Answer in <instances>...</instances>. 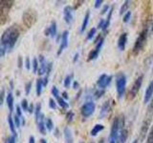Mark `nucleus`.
Wrapping results in <instances>:
<instances>
[{"instance_id":"nucleus-1","label":"nucleus","mask_w":153,"mask_h":143,"mask_svg":"<svg viewBox=\"0 0 153 143\" xmlns=\"http://www.w3.org/2000/svg\"><path fill=\"white\" fill-rule=\"evenodd\" d=\"M20 35V30L16 25H12L4 31L1 35V47H0V55L3 57L6 52L11 51L16 45V43Z\"/></svg>"},{"instance_id":"nucleus-2","label":"nucleus","mask_w":153,"mask_h":143,"mask_svg":"<svg viewBox=\"0 0 153 143\" xmlns=\"http://www.w3.org/2000/svg\"><path fill=\"white\" fill-rule=\"evenodd\" d=\"M123 125H124V116L123 114L114 118L111 131H110V135H109L108 143H117L120 132H121V130H123V129H124Z\"/></svg>"},{"instance_id":"nucleus-3","label":"nucleus","mask_w":153,"mask_h":143,"mask_svg":"<svg viewBox=\"0 0 153 143\" xmlns=\"http://www.w3.org/2000/svg\"><path fill=\"white\" fill-rule=\"evenodd\" d=\"M150 27H151V24L150 25H146L143 29V31L140 32L139 36L137 37L135 43H134L133 49H132L134 55H137L138 54H140V52L143 49V47H145L146 43L147 36L150 33Z\"/></svg>"},{"instance_id":"nucleus-4","label":"nucleus","mask_w":153,"mask_h":143,"mask_svg":"<svg viewBox=\"0 0 153 143\" xmlns=\"http://www.w3.org/2000/svg\"><path fill=\"white\" fill-rule=\"evenodd\" d=\"M35 113H36V121L38 131H39L42 135H46V124H45L46 119L44 117V114L41 113V104L40 103H38L36 105Z\"/></svg>"},{"instance_id":"nucleus-5","label":"nucleus","mask_w":153,"mask_h":143,"mask_svg":"<svg viewBox=\"0 0 153 143\" xmlns=\"http://www.w3.org/2000/svg\"><path fill=\"white\" fill-rule=\"evenodd\" d=\"M13 4V1L11 0H1L0 1V20H1V25H4L8 18L9 11L11 10Z\"/></svg>"},{"instance_id":"nucleus-6","label":"nucleus","mask_w":153,"mask_h":143,"mask_svg":"<svg viewBox=\"0 0 153 143\" xmlns=\"http://www.w3.org/2000/svg\"><path fill=\"white\" fill-rule=\"evenodd\" d=\"M126 76L123 73H119L116 76V88L119 98H122L126 92Z\"/></svg>"},{"instance_id":"nucleus-7","label":"nucleus","mask_w":153,"mask_h":143,"mask_svg":"<svg viewBox=\"0 0 153 143\" xmlns=\"http://www.w3.org/2000/svg\"><path fill=\"white\" fill-rule=\"evenodd\" d=\"M143 75H140L138 76V78H136V80L134 81V83L132 84L130 90H129V93H128V99H134L136 97V95L138 94L139 91H140L141 87H142V84H143Z\"/></svg>"},{"instance_id":"nucleus-8","label":"nucleus","mask_w":153,"mask_h":143,"mask_svg":"<svg viewBox=\"0 0 153 143\" xmlns=\"http://www.w3.org/2000/svg\"><path fill=\"white\" fill-rule=\"evenodd\" d=\"M36 13L35 11H33V10H28L25 13H23V16H22V19H23V23L25 24V26L27 28H31L33 24L36 22Z\"/></svg>"},{"instance_id":"nucleus-9","label":"nucleus","mask_w":153,"mask_h":143,"mask_svg":"<svg viewBox=\"0 0 153 143\" xmlns=\"http://www.w3.org/2000/svg\"><path fill=\"white\" fill-rule=\"evenodd\" d=\"M95 109H96L95 103H93L92 101H88L81 106L80 114L83 117H89L90 116H92V114H94Z\"/></svg>"},{"instance_id":"nucleus-10","label":"nucleus","mask_w":153,"mask_h":143,"mask_svg":"<svg viewBox=\"0 0 153 143\" xmlns=\"http://www.w3.org/2000/svg\"><path fill=\"white\" fill-rule=\"evenodd\" d=\"M103 41H104V36L102 35V38L100 39V41L96 44V47L95 49L92 50L88 55V58H87V61H92V60H95L97 57L99 56V54L100 52V49H102V47L103 45Z\"/></svg>"},{"instance_id":"nucleus-11","label":"nucleus","mask_w":153,"mask_h":143,"mask_svg":"<svg viewBox=\"0 0 153 143\" xmlns=\"http://www.w3.org/2000/svg\"><path fill=\"white\" fill-rule=\"evenodd\" d=\"M52 94L56 97L57 103H59V105L61 108L67 109V108L69 107V104L65 101L64 98L62 97H59V90H57V88L56 87V86H53V88H52Z\"/></svg>"},{"instance_id":"nucleus-12","label":"nucleus","mask_w":153,"mask_h":143,"mask_svg":"<svg viewBox=\"0 0 153 143\" xmlns=\"http://www.w3.org/2000/svg\"><path fill=\"white\" fill-rule=\"evenodd\" d=\"M111 79H112V76L107 75V74H105L100 75V78L97 81V85H98L99 89L104 90L109 85V83L111 82Z\"/></svg>"},{"instance_id":"nucleus-13","label":"nucleus","mask_w":153,"mask_h":143,"mask_svg":"<svg viewBox=\"0 0 153 143\" xmlns=\"http://www.w3.org/2000/svg\"><path fill=\"white\" fill-rule=\"evenodd\" d=\"M68 35L69 32L68 31H64L62 32L61 37H60V46L59 48V51H57V55H59L62 52H63L64 49H66L68 47Z\"/></svg>"},{"instance_id":"nucleus-14","label":"nucleus","mask_w":153,"mask_h":143,"mask_svg":"<svg viewBox=\"0 0 153 143\" xmlns=\"http://www.w3.org/2000/svg\"><path fill=\"white\" fill-rule=\"evenodd\" d=\"M73 11L74 8H72L71 6H66L63 9V18L64 21L70 25V24L73 22Z\"/></svg>"},{"instance_id":"nucleus-15","label":"nucleus","mask_w":153,"mask_h":143,"mask_svg":"<svg viewBox=\"0 0 153 143\" xmlns=\"http://www.w3.org/2000/svg\"><path fill=\"white\" fill-rule=\"evenodd\" d=\"M38 61H39V68H38L37 74L39 75H42L43 74L47 73V68H48V63L46 62L44 56L40 55L38 56Z\"/></svg>"},{"instance_id":"nucleus-16","label":"nucleus","mask_w":153,"mask_h":143,"mask_svg":"<svg viewBox=\"0 0 153 143\" xmlns=\"http://www.w3.org/2000/svg\"><path fill=\"white\" fill-rule=\"evenodd\" d=\"M153 97V80L150 81V83L148 84L147 88L146 90L145 93V97H143V103H148L149 100H151V98Z\"/></svg>"},{"instance_id":"nucleus-17","label":"nucleus","mask_w":153,"mask_h":143,"mask_svg":"<svg viewBox=\"0 0 153 143\" xmlns=\"http://www.w3.org/2000/svg\"><path fill=\"white\" fill-rule=\"evenodd\" d=\"M127 42V32H123L120 35L118 39V48L120 51H124Z\"/></svg>"},{"instance_id":"nucleus-18","label":"nucleus","mask_w":153,"mask_h":143,"mask_svg":"<svg viewBox=\"0 0 153 143\" xmlns=\"http://www.w3.org/2000/svg\"><path fill=\"white\" fill-rule=\"evenodd\" d=\"M44 35L46 36L51 35L53 38H54L56 35V21H52L51 22V25L45 30Z\"/></svg>"},{"instance_id":"nucleus-19","label":"nucleus","mask_w":153,"mask_h":143,"mask_svg":"<svg viewBox=\"0 0 153 143\" xmlns=\"http://www.w3.org/2000/svg\"><path fill=\"white\" fill-rule=\"evenodd\" d=\"M110 110H111V106H110V103L109 101H105L102 106V109H100V118H104L105 116H107L108 113L110 112Z\"/></svg>"},{"instance_id":"nucleus-20","label":"nucleus","mask_w":153,"mask_h":143,"mask_svg":"<svg viewBox=\"0 0 153 143\" xmlns=\"http://www.w3.org/2000/svg\"><path fill=\"white\" fill-rule=\"evenodd\" d=\"M150 121H151V118H147L146 120L143 121V125H142V129H141V139L143 140L145 139V136L147 133V130L148 128H149V125H150Z\"/></svg>"},{"instance_id":"nucleus-21","label":"nucleus","mask_w":153,"mask_h":143,"mask_svg":"<svg viewBox=\"0 0 153 143\" xmlns=\"http://www.w3.org/2000/svg\"><path fill=\"white\" fill-rule=\"evenodd\" d=\"M127 136H128L127 130L126 129H123V130H121V132H120L117 143H126V141L127 139Z\"/></svg>"},{"instance_id":"nucleus-22","label":"nucleus","mask_w":153,"mask_h":143,"mask_svg":"<svg viewBox=\"0 0 153 143\" xmlns=\"http://www.w3.org/2000/svg\"><path fill=\"white\" fill-rule=\"evenodd\" d=\"M6 101H7V105L9 107L10 112L13 113V95L12 92L8 93L7 97H6Z\"/></svg>"},{"instance_id":"nucleus-23","label":"nucleus","mask_w":153,"mask_h":143,"mask_svg":"<svg viewBox=\"0 0 153 143\" xmlns=\"http://www.w3.org/2000/svg\"><path fill=\"white\" fill-rule=\"evenodd\" d=\"M103 129H104V126L102 125V124H96V125L93 127L92 130H91V132H90V136H96L100 132H102Z\"/></svg>"},{"instance_id":"nucleus-24","label":"nucleus","mask_w":153,"mask_h":143,"mask_svg":"<svg viewBox=\"0 0 153 143\" xmlns=\"http://www.w3.org/2000/svg\"><path fill=\"white\" fill-rule=\"evenodd\" d=\"M89 18H90V11H87L85 13V15H84L83 21H82V25H81V28H80V32H83L85 29L87 28L88 22H89Z\"/></svg>"},{"instance_id":"nucleus-25","label":"nucleus","mask_w":153,"mask_h":143,"mask_svg":"<svg viewBox=\"0 0 153 143\" xmlns=\"http://www.w3.org/2000/svg\"><path fill=\"white\" fill-rule=\"evenodd\" d=\"M64 136L67 143H73V136H72L71 130L68 127H66L64 129Z\"/></svg>"},{"instance_id":"nucleus-26","label":"nucleus","mask_w":153,"mask_h":143,"mask_svg":"<svg viewBox=\"0 0 153 143\" xmlns=\"http://www.w3.org/2000/svg\"><path fill=\"white\" fill-rule=\"evenodd\" d=\"M8 123H9V126H10V130H11V132L13 133V136H16V124H14V121L12 117V116L10 114V116H8Z\"/></svg>"},{"instance_id":"nucleus-27","label":"nucleus","mask_w":153,"mask_h":143,"mask_svg":"<svg viewBox=\"0 0 153 143\" xmlns=\"http://www.w3.org/2000/svg\"><path fill=\"white\" fill-rule=\"evenodd\" d=\"M42 86H43V79L42 78H37L36 84V95L39 97L42 93Z\"/></svg>"},{"instance_id":"nucleus-28","label":"nucleus","mask_w":153,"mask_h":143,"mask_svg":"<svg viewBox=\"0 0 153 143\" xmlns=\"http://www.w3.org/2000/svg\"><path fill=\"white\" fill-rule=\"evenodd\" d=\"M112 13H113V7L109 10V12H108V15H107V18H106V20H105V25L102 29V31L103 32H106V30L108 29L109 25H110V21H111V17H112Z\"/></svg>"},{"instance_id":"nucleus-29","label":"nucleus","mask_w":153,"mask_h":143,"mask_svg":"<svg viewBox=\"0 0 153 143\" xmlns=\"http://www.w3.org/2000/svg\"><path fill=\"white\" fill-rule=\"evenodd\" d=\"M129 5H130V1H124V3L123 4V6L121 7V9H120V14H126L128 11V7H129Z\"/></svg>"},{"instance_id":"nucleus-30","label":"nucleus","mask_w":153,"mask_h":143,"mask_svg":"<svg viewBox=\"0 0 153 143\" xmlns=\"http://www.w3.org/2000/svg\"><path fill=\"white\" fill-rule=\"evenodd\" d=\"M73 76H74V74H71L67 75L65 77V79H64V87L65 88H69L70 87V85L72 83V79H73Z\"/></svg>"},{"instance_id":"nucleus-31","label":"nucleus","mask_w":153,"mask_h":143,"mask_svg":"<svg viewBox=\"0 0 153 143\" xmlns=\"http://www.w3.org/2000/svg\"><path fill=\"white\" fill-rule=\"evenodd\" d=\"M45 124H46V128H47L48 131H49V132L53 131V129H54V123H53L52 119L50 117H47L46 118Z\"/></svg>"},{"instance_id":"nucleus-32","label":"nucleus","mask_w":153,"mask_h":143,"mask_svg":"<svg viewBox=\"0 0 153 143\" xmlns=\"http://www.w3.org/2000/svg\"><path fill=\"white\" fill-rule=\"evenodd\" d=\"M38 63H39V62H38L37 59L35 57V58L33 59V74H36L37 73L38 68H39V66H38Z\"/></svg>"},{"instance_id":"nucleus-33","label":"nucleus","mask_w":153,"mask_h":143,"mask_svg":"<svg viewBox=\"0 0 153 143\" xmlns=\"http://www.w3.org/2000/svg\"><path fill=\"white\" fill-rule=\"evenodd\" d=\"M146 143H153V125L150 129L149 133H148V136L146 138Z\"/></svg>"},{"instance_id":"nucleus-34","label":"nucleus","mask_w":153,"mask_h":143,"mask_svg":"<svg viewBox=\"0 0 153 143\" xmlns=\"http://www.w3.org/2000/svg\"><path fill=\"white\" fill-rule=\"evenodd\" d=\"M96 32H97V29L96 28H92L91 30L89 31L88 35H87V40H91L92 38L94 37V35H96Z\"/></svg>"},{"instance_id":"nucleus-35","label":"nucleus","mask_w":153,"mask_h":143,"mask_svg":"<svg viewBox=\"0 0 153 143\" xmlns=\"http://www.w3.org/2000/svg\"><path fill=\"white\" fill-rule=\"evenodd\" d=\"M73 118H74V113L72 111H69L66 114V121L68 123H71L73 121Z\"/></svg>"},{"instance_id":"nucleus-36","label":"nucleus","mask_w":153,"mask_h":143,"mask_svg":"<svg viewBox=\"0 0 153 143\" xmlns=\"http://www.w3.org/2000/svg\"><path fill=\"white\" fill-rule=\"evenodd\" d=\"M103 94H104V90H102V89H98L97 91H95L94 95H95V97L98 99V98H100V97H102Z\"/></svg>"},{"instance_id":"nucleus-37","label":"nucleus","mask_w":153,"mask_h":143,"mask_svg":"<svg viewBox=\"0 0 153 143\" xmlns=\"http://www.w3.org/2000/svg\"><path fill=\"white\" fill-rule=\"evenodd\" d=\"M29 106H30V105L28 104L27 99H23L22 101H21V108H22L23 111H28Z\"/></svg>"},{"instance_id":"nucleus-38","label":"nucleus","mask_w":153,"mask_h":143,"mask_svg":"<svg viewBox=\"0 0 153 143\" xmlns=\"http://www.w3.org/2000/svg\"><path fill=\"white\" fill-rule=\"evenodd\" d=\"M13 121H14V124H16V128H19L20 127V117H19L17 114H14L13 116Z\"/></svg>"},{"instance_id":"nucleus-39","label":"nucleus","mask_w":153,"mask_h":143,"mask_svg":"<svg viewBox=\"0 0 153 143\" xmlns=\"http://www.w3.org/2000/svg\"><path fill=\"white\" fill-rule=\"evenodd\" d=\"M49 107L51 109H53V110H56V102L53 98H50L49 99Z\"/></svg>"},{"instance_id":"nucleus-40","label":"nucleus","mask_w":153,"mask_h":143,"mask_svg":"<svg viewBox=\"0 0 153 143\" xmlns=\"http://www.w3.org/2000/svg\"><path fill=\"white\" fill-rule=\"evenodd\" d=\"M130 17H131V12H127L126 14L123 15V22L124 23H127L129 20H130Z\"/></svg>"},{"instance_id":"nucleus-41","label":"nucleus","mask_w":153,"mask_h":143,"mask_svg":"<svg viewBox=\"0 0 153 143\" xmlns=\"http://www.w3.org/2000/svg\"><path fill=\"white\" fill-rule=\"evenodd\" d=\"M31 88H32V81H29V82H28V83L26 84V86H25V93H26V94H30Z\"/></svg>"},{"instance_id":"nucleus-42","label":"nucleus","mask_w":153,"mask_h":143,"mask_svg":"<svg viewBox=\"0 0 153 143\" xmlns=\"http://www.w3.org/2000/svg\"><path fill=\"white\" fill-rule=\"evenodd\" d=\"M16 136H12L8 137L5 143H16Z\"/></svg>"},{"instance_id":"nucleus-43","label":"nucleus","mask_w":153,"mask_h":143,"mask_svg":"<svg viewBox=\"0 0 153 143\" xmlns=\"http://www.w3.org/2000/svg\"><path fill=\"white\" fill-rule=\"evenodd\" d=\"M148 113H149L151 116H153V97L151 98V101L149 106H148Z\"/></svg>"},{"instance_id":"nucleus-44","label":"nucleus","mask_w":153,"mask_h":143,"mask_svg":"<svg viewBox=\"0 0 153 143\" xmlns=\"http://www.w3.org/2000/svg\"><path fill=\"white\" fill-rule=\"evenodd\" d=\"M104 25H105V20H104V19H100L99 24H98V29H102V30Z\"/></svg>"},{"instance_id":"nucleus-45","label":"nucleus","mask_w":153,"mask_h":143,"mask_svg":"<svg viewBox=\"0 0 153 143\" xmlns=\"http://www.w3.org/2000/svg\"><path fill=\"white\" fill-rule=\"evenodd\" d=\"M25 66L27 70H30L31 63H30V58H29V57H26V59H25Z\"/></svg>"},{"instance_id":"nucleus-46","label":"nucleus","mask_w":153,"mask_h":143,"mask_svg":"<svg viewBox=\"0 0 153 143\" xmlns=\"http://www.w3.org/2000/svg\"><path fill=\"white\" fill-rule=\"evenodd\" d=\"M102 3H103L102 0H96V2H95V8L96 9H99L100 6H102Z\"/></svg>"},{"instance_id":"nucleus-47","label":"nucleus","mask_w":153,"mask_h":143,"mask_svg":"<svg viewBox=\"0 0 153 143\" xmlns=\"http://www.w3.org/2000/svg\"><path fill=\"white\" fill-rule=\"evenodd\" d=\"M16 114L20 118H22V110L19 106H16Z\"/></svg>"},{"instance_id":"nucleus-48","label":"nucleus","mask_w":153,"mask_h":143,"mask_svg":"<svg viewBox=\"0 0 153 143\" xmlns=\"http://www.w3.org/2000/svg\"><path fill=\"white\" fill-rule=\"evenodd\" d=\"M0 97H1V103L0 104H3L4 103V98H5V89L4 88H2V90H1V95H0Z\"/></svg>"},{"instance_id":"nucleus-49","label":"nucleus","mask_w":153,"mask_h":143,"mask_svg":"<svg viewBox=\"0 0 153 143\" xmlns=\"http://www.w3.org/2000/svg\"><path fill=\"white\" fill-rule=\"evenodd\" d=\"M108 9H109L108 5H105V6L103 7V9L102 10V12H100V14H104V13H106V12H109Z\"/></svg>"},{"instance_id":"nucleus-50","label":"nucleus","mask_w":153,"mask_h":143,"mask_svg":"<svg viewBox=\"0 0 153 143\" xmlns=\"http://www.w3.org/2000/svg\"><path fill=\"white\" fill-rule=\"evenodd\" d=\"M28 112L30 113V114H33V112H35V110H33V103H31V104H30V106H29Z\"/></svg>"},{"instance_id":"nucleus-51","label":"nucleus","mask_w":153,"mask_h":143,"mask_svg":"<svg viewBox=\"0 0 153 143\" xmlns=\"http://www.w3.org/2000/svg\"><path fill=\"white\" fill-rule=\"evenodd\" d=\"M81 3H84V1H76V6L74 7V10H76V9H78L80 5H81Z\"/></svg>"},{"instance_id":"nucleus-52","label":"nucleus","mask_w":153,"mask_h":143,"mask_svg":"<svg viewBox=\"0 0 153 143\" xmlns=\"http://www.w3.org/2000/svg\"><path fill=\"white\" fill-rule=\"evenodd\" d=\"M22 57L21 56H18V67L19 68H21L22 67Z\"/></svg>"},{"instance_id":"nucleus-53","label":"nucleus","mask_w":153,"mask_h":143,"mask_svg":"<svg viewBox=\"0 0 153 143\" xmlns=\"http://www.w3.org/2000/svg\"><path fill=\"white\" fill-rule=\"evenodd\" d=\"M48 76H45L44 78H43V86H47L48 85Z\"/></svg>"},{"instance_id":"nucleus-54","label":"nucleus","mask_w":153,"mask_h":143,"mask_svg":"<svg viewBox=\"0 0 153 143\" xmlns=\"http://www.w3.org/2000/svg\"><path fill=\"white\" fill-rule=\"evenodd\" d=\"M29 143H36V141H35V137H33V136H31L30 138H29Z\"/></svg>"},{"instance_id":"nucleus-55","label":"nucleus","mask_w":153,"mask_h":143,"mask_svg":"<svg viewBox=\"0 0 153 143\" xmlns=\"http://www.w3.org/2000/svg\"><path fill=\"white\" fill-rule=\"evenodd\" d=\"M62 97H63L64 99H67V98H68V94H67L66 92H63V93H62Z\"/></svg>"},{"instance_id":"nucleus-56","label":"nucleus","mask_w":153,"mask_h":143,"mask_svg":"<svg viewBox=\"0 0 153 143\" xmlns=\"http://www.w3.org/2000/svg\"><path fill=\"white\" fill-rule=\"evenodd\" d=\"M73 87H74V89H75V90H76V89H78V87H79V83L76 82V81H75V82H74Z\"/></svg>"},{"instance_id":"nucleus-57","label":"nucleus","mask_w":153,"mask_h":143,"mask_svg":"<svg viewBox=\"0 0 153 143\" xmlns=\"http://www.w3.org/2000/svg\"><path fill=\"white\" fill-rule=\"evenodd\" d=\"M78 58H79V54H76V55H75V58H74V62H76V60H78Z\"/></svg>"},{"instance_id":"nucleus-58","label":"nucleus","mask_w":153,"mask_h":143,"mask_svg":"<svg viewBox=\"0 0 153 143\" xmlns=\"http://www.w3.org/2000/svg\"><path fill=\"white\" fill-rule=\"evenodd\" d=\"M99 143H105V141H104L103 138H102V139H100V140L99 141Z\"/></svg>"},{"instance_id":"nucleus-59","label":"nucleus","mask_w":153,"mask_h":143,"mask_svg":"<svg viewBox=\"0 0 153 143\" xmlns=\"http://www.w3.org/2000/svg\"><path fill=\"white\" fill-rule=\"evenodd\" d=\"M40 143H47V141L45 139H40Z\"/></svg>"},{"instance_id":"nucleus-60","label":"nucleus","mask_w":153,"mask_h":143,"mask_svg":"<svg viewBox=\"0 0 153 143\" xmlns=\"http://www.w3.org/2000/svg\"><path fill=\"white\" fill-rule=\"evenodd\" d=\"M133 143H138V139H135V140L133 141Z\"/></svg>"},{"instance_id":"nucleus-61","label":"nucleus","mask_w":153,"mask_h":143,"mask_svg":"<svg viewBox=\"0 0 153 143\" xmlns=\"http://www.w3.org/2000/svg\"><path fill=\"white\" fill-rule=\"evenodd\" d=\"M91 143H94V142H91Z\"/></svg>"}]
</instances>
